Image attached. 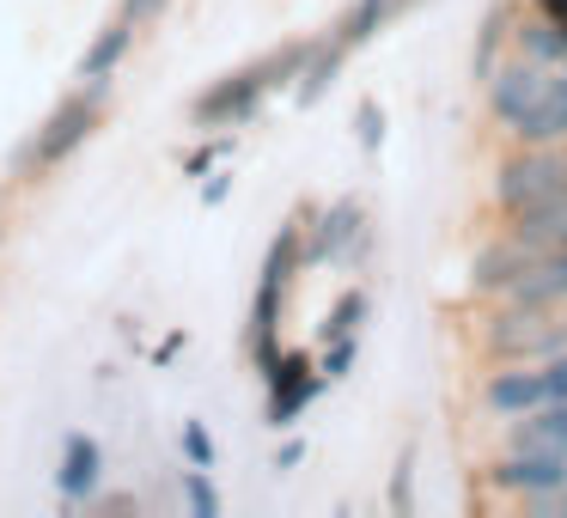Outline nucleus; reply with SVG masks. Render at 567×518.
I'll list each match as a JSON object with an SVG mask.
<instances>
[{
	"mask_svg": "<svg viewBox=\"0 0 567 518\" xmlns=\"http://www.w3.org/2000/svg\"><path fill=\"white\" fill-rule=\"evenodd\" d=\"M506 299H513V305L561 311V305H567V245H561V250H543V257L530 262L525 274H518V287H513Z\"/></svg>",
	"mask_w": 567,
	"mask_h": 518,
	"instance_id": "nucleus-13",
	"label": "nucleus"
},
{
	"mask_svg": "<svg viewBox=\"0 0 567 518\" xmlns=\"http://www.w3.org/2000/svg\"><path fill=\"white\" fill-rule=\"evenodd\" d=\"M482 348H488L494 360L543 366V360L567 354V318L561 311H543V305H513V299H501V311L482 323Z\"/></svg>",
	"mask_w": 567,
	"mask_h": 518,
	"instance_id": "nucleus-5",
	"label": "nucleus"
},
{
	"mask_svg": "<svg viewBox=\"0 0 567 518\" xmlns=\"http://www.w3.org/2000/svg\"><path fill=\"white\" fill-rule=\"evenodd\" d=\"M99 481H104V452H99V439L92 433H68V445H62V469H55V488H62V500H92L99 494Z\"/></svg>",
	"mask_w": 567,
	"mask_h": 518,
	"instance_id": "nucleus-12",
	"label": "nucleus"
},
{
	"mask_svg": "<svg viewBox=\"0 0 567 518\" xmlns=\"http://www.w3.org/2000/svg\"><path fill=\"white\" fill-rule=\"evenodd\" d=\"M306 55H311V38H293V43H281V50H269L262 62L238 68V74H226V80H214L208 92L189 99V123H196V128H238V123H250L257 104L269 99L275 86H293V80L306 74Z\"/></svg>",
	"mask_w": 567,
	"mask_h": 518,
	"instance_id": "nucleus-2",
	"label": "nucleus"
},
{
	"mask_svg": "<svg viewBox=\"0 0 567 518\" xmlns=\"http://www.w3.org/2000/svg\"><path fill=\"white\" fill-rule=\"evenodd\" d=\"M226 196H233V172H214L208 184H202V201H208V208H220Z\"/></svg>",
	"mask_w": 567,
	"mask_h": 518,
	"instance_id": "nucleus-29",
	"label": "nucleus"
},
{
	"mask_svg": "<svg viewBox=\"0 0 567 518\" xmlns=\"http://www.w3.org/2000/svg\"><path fill=\"white\" fill-rule=\"evenodd\" d=\"M543 384H549V403H567V354L543 360Z\"/></svg>",
	"mask_w": 567,
	"mask_h": 518,
	"instance_id": "nucleus-27",
	"label": "nucleus"
},
{
	"mask_svg": "<svg viewBox=\"0 0 567 518\" xmlns=\"http://www.w3.org/2000/svg\"><path fill=\"white\" fill-rule=\"evenodd\" d=\"M561 318H567V305H561Z\"/></svg>",
	"mask_w": 567,
	"mask_h": 518,
	"instance_id": "nucleus-31",
	"label": "nucleus"
},
{
	"mask_svg": "<svg viewBox=\"0 0 567 518\" xmlns=\"http://www.w3.org/2000/svg\"><path fill=\"white\" fill-rule=\"evenodd\" d=\"M513 25H518V13H513V7H488V19H482V38H476V55H470L476 80H488L494 68H501V50L513 43Z\"/></svg>",
	"mask_w": 567,
	"mask_h": 518,
	"instance_id": "nucleus-18",
	"label": "nucleus"
},
{
	"mask_svg": "<svg viewBox=\"0 0 567 518\" xmlns=\"http://www.w3.org/2000/svg\"><path fill=\"white\" fill-rule=\"evenodd\" d=\"M488 111L518 147H543V141H567V68H543L530 55L501 62L488 80Z\"/></svg>",
	"mask_w": 567,
	"mask_h": 518,
	"instance_id": "nucleus-1",
	"label": "nucleus"
},
{
	"mask_svg": "<svg viewBox=\"0 0 567 518\" xmlns=\"http://www.w3.org/2000/svg\"><path fill=\"white\" fill-rule=\"evenodd\" d=\"M543 250L530 245V238H518L513 226H506L501 238H488V245L476 250V262H470V274H476V293H488V299H506L518 287V274L537 262Z\"/></svg>",
	"mask_w": 567,
	"mask_h": 518,
	"instance_id": "nucleus-10",
	"label": "nucleus"
},
{
	"mask_svg": "<svg viewBox=\"0 0 567 518\" xmlns=\"http://www.w3.org/2000/svg\"><path fill=\"white\" fill-rule=\"evenodd\" d=\"M549 403V384H543V366H525V360H501V372H488L482 379V408L488 415H530V408Z\"/></svg>",
	"mask_w": 567,
	"mask_h": 518,
	"instance_id": "nucleus-11",
	"label": "nucleus"
},
{
	"mask_svg": "<svg viewBox=\"0 0 567 518\" xmlns=\"http://www.w3.org/2000/svg\"><path fill=\"white\" fill-rule=\"evenodd\" d=\"M513 43H518V55H530V62H543V68H567V31L555 25L549 13L518 19V25H513Z\"/></svg>",
	"mask_w": 567,
	"mask_h": 518,
	"instance_id": "nucleus-16",
	"label": "nucleus"
},
{
	"mask_svg": "<svg viewBox=\"0 0 567 518\" xmlns=\"http://www.w3.org/2000/svg\"><path fill=\"white\" fill-rule=\"evenodd\" d=\"M488 488L494 494H518L530 500V512H549L567 494V452H506L488 464Z\"/></svg>",
	"mask_w": 567,
	"mask_h": 518,
	"instance_id": "nucleus-6",
	"label": "nucleus"
},
{
	"mask_svg": "<svg viewBox=\"0 0 567 518\" xmlns=\"http://www.w3.org/2000/svg\"><path fill=\"white\" fill-rule=\"evenodd\" d=\"M506 226H513L518 238H530L537 250H561V245H567V196H549V201H537V208L513 214Z\"/></svg>",
	"mask_w": 567,
	"mask_h": 518,
	"instance_id": "nucleus-17",
	"label": "nucleus"
},
{
	"mask_svg": "<svg viewBox=\"0 0 567 518\" xmlns=\"http://www.w3.org/2000/svg\"><path fill=\"white\" fill-rule=\"evenodd\" d=\"M306 464V439H287L281 452H275V469H299Z\"/></svg>",
	"mask_w": 567,
	"mask_h": 518,
	"instance_id": "nucleus-30",
	"label": "nucleus"
},
{
	"mask_svg": "<svg viewBox=\"0 0 567 518\" xmlns=\"http://www.w3.org/2000/svg\"><path fill=\"white\" fill-rule=\"evenodd\" d=\"M165 7H172V0H123V19H135V25H153Z\"/></svg>",
	"mask_w": 567,
	"mask_h": 518,
	"instance_id": "nucleus-28",
	"label": "nucleus"
},
{
	"mask_svg": "<svg viewBox=\"0 0 567 518\" xmlns=\"http://www.w3.org/2000/svg\"><path fill=\"white\" fill-rule=\"evenodd\" d=\"M415 457H421V445L409 439V445H403V457H396V469H391V494H384V500H391V512H396V518L415 512Z\"/></svg>",
	"mask_w": 567,
	"mask_h": 518,
	"instance_id": "nucleus-21",
	"label": "nucleus"
},
{
	"mask_svg": "<svg viewBox=\"0 0 567 518\" xmlns=\"http://www.w3.org/2000/svg\"><path fill=\"white\" fill-rule=\"evenodd\" d=\"M226 147H233V141H226V135H220V141H208V147H196V153H189V159H184V172H189V177H208V172H214V159H220Z\"/></svg>",
	"mask_w": 567,
	"mask_h": 518,
	"instance_id": "nucleus-26",
	"label": "nucleus"
},
{
	"mask_svg": "<svg viewBox=\"0 0 567 518\" xmlns=\"http://www.w3.org/2000/svg\"><path fill=\"white\" fill-rule=\"evenodd\" d=\"M99 104H104V80H86V92H74V99L55 104V116L38 128V141H31L25 153H19V165H38V172H50V165H62L68 153L80 147V141L99 128Z\"/></svg>",
	"mask_w": 567,
	"mask_h": 518,
	"instance_id": "nucleus-7",
	"label": "nucleus"
},
{
	"mask_svg": "<svg viewBox=\"0 0 567 518\" xmlns=\"http://www.w3.org/2000/svg\"><path fill=\"white\" fill-rule=\"evenodd\" d=\"M384 128H391L384 104H379V99H360V104H354V141H360V153H379V147H384Z\"/></svg>",
	"mask_w": 567,
	"mask_h": 518,
	"instance_id": "nucleus-22",
	"label": "nucleus"
},
{
	"mask_svg": "<svg viewBox=\"0 0 567 518\" xmlns=\"http://www.w3.org/2000/svg\"><path fill=\"white\" fill-rule=\"evenodd\" d=\"M306 226H311V208H299L293 220L275 232L269 257H262L257 299H250V360H257V372H269L275 360H281V311H287L293 274L306 269Z\"/></svg>",
	"mask_w": 567,
	"mask_h": 518,
	"instance_id": "nucleus-3",
	"label": "nucleus"
},
{
	"mask_svg": "<svg viewBox=\"0 0 567 518\" xmlns=\"http://www.w3.org/2000/svg\"><path fill=\"white\" fill-rule=\"evenodd\" d=\"M372 250V226L360 201H330V208H311L306 226V262H360Z\"/></svg>",
	"mask_w": 567,
	"mask_h": 518,
	"instance_id": "nucleus-8",
	"label": "nucleus"
},
{
	"mask_svg": "<svg viewBox=\"0 0 567 518\" xmlns=\"http://www.w3.org/2000/svg\"><path fill=\"white\" fill-rule=\"evenodd\" d=\"M135 19H123L116 13V25H104L99 31V43H92L86 55H80V80H104V86H111V74L116 68H123V55H128V43H135Z\"/></svg>",
	"mask_w": 567,
	"mask_h": 518,
	"instance_id": "nucleus-15",
	"label": "nucleus"
},
{
	"mask_svg": "<svg viewBox=\"0 0 567 518\" xmlns=\"http://www.w3.org/2000/svg\"><path fill=\"white\" fill-rule=\"evenodd\" d=\"M367 318H372V293H367V287H348V293L330 305V318H323L318 342H342V335H360V330H367Z\"/></svg>",
	"mask_w": 567,
	"mask_h": 518,
	"instance_id": "nucleus-19",
	"label": "nucleus"
},
{
	"mask_svg": "<svg viewBox=\"0 0 567 518\" xmlns=\"http://www.w3.org/2000/svg\"><path fill=\"white\" fill-rule=\"evenodd\" d=\"M262 384H269V427H293V421L318 403V391L330 379H323V366L311 354H299V348L287 354V348H281V360L262 372Z\"/></svg>",
	"mask_w": 567,
	"mask_h": 518,
	"instance_id": "nucleus-9",
	"label": "nucleus"
},
{
	"mask_svg": "<svg viewBox=\"0 0 567 518\" xmlns=\"http://www.w3.org/2000/svg\"><path fill=\"white\" fill-rule=\"evenodd\" d=\"M348 55H354V50H348L336 31H330V38H318V43H311V55H306V74L293 80V99H299V104H318L323 92L342 80V62H348Z\"/></svg>",
	"mask_w": 567,
	"mask_h": 518,
	"instance_id": "nucleus-14",
	"label": "nucleus"
},
{
	"mask_svg": "<svg viewBox=\"0 0 567 518\" xmlns=\"http://www.w3.org/2000/svg\"><path fill=\"white\" fill-rule=\"evenodd\" d=\"M494 208L513 220V214L537 208L549 196H567V141H543V147H518L494 165V184H488Z\"/></svg>",
	"mask_w": 567,
	"mask_h": 518,
	"instance_id": "nucleus-4",
	"label": "nucleus"
},
{
	"mask_svg": "<svg viewBox=\"0 0 567 518\" xmlns=\"http://www.w3.org/2000/svg\"><path fill=\"white\" fill-rule=\"evenodd\" d=\"M354 360H360V335H342V342H323L318 366H323V379H348Z\"/></svg>",
	"mask_w": 567,
	"mask_h": 518,
	"instance_id": "nucleus-24",
	"label": "nucleus"
},
{
	"mask_svg": "<svg viewBox=\"0 0 567 518\" xmlns=\"http://www.w3.org/2000/svg\"><path fill=\"white\" fill-rule=\"evenodd\" d=\"M391 13H396V0H354V7L336 19V38H342L348 50H360L367 38H379V25H384Z\"/></svg>",
	"mask_w": 567,
	"mask_h": 518,
	"instance_id": "nucleus-20",
	"label": "nucleus"
},
{
	"mask_svg": "<svg viewBox=\"0 0 567 518\" xmlns=\"http://www.w3.org/2000/svg\"><path fill=\"white\" fill-rule=\"evenodd\" d=\"M184 506H189L196 518H214V512H220V494H214L208 469H196V464L184 469Z\"/></svg>",
	"mask_w": 567,
	"mask_h": 518,
	"instance_id": "nucleus-23",
	"label": "nucleus"
},
{
	"mask_svg": "<svg viewBox=\"0 0 567 518\" xmlns=\"http://www.w3.org/2000/svg\"><path fill=\"white\" fill-rule=\"evenodd\" d=\"M177 445H184V457H189L196 469H214V457H220V452H214V433L202 427V421H184V433H177Z\"/></svg>",
	"mask_w": 567,
	"mask_h": 518,
	"instance_id": "nucleus-25",
	"label": "nucleus"
}]
</instances>
